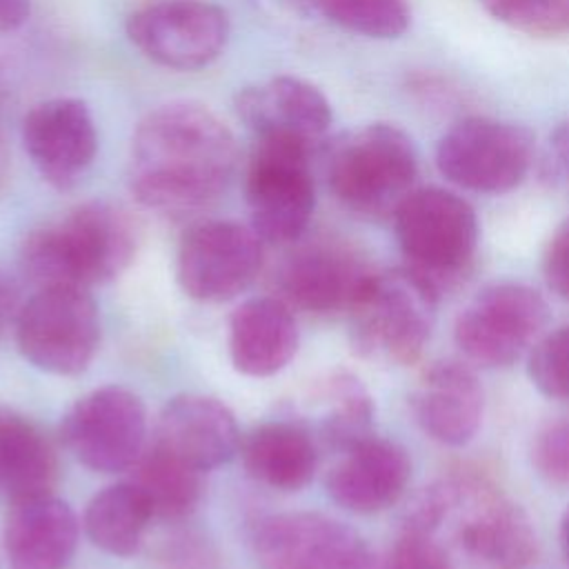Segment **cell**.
Here are the masks:
<instances>
[{
    "label": "cell",
    "instance_id": "1",
    "mask_svg": "<svg viewBox=\"0 0 569 569\" xmlns=\"http://www.w3.org/2000/svg\"><path fill=\"white\" fill-rule=\"evenodd\" d=\"M238 162L231 129L204 104L173 100L151 109L131 138L129 184L162 216L187 218L213 204Z\"/></svg>",
    "mask_w": 569,
    "mask_h": 569
},
{
    "label": "cell",
    "instance_id": "2",
    "mask_svg": "<svg viewBox=\"0 0 569 569\" xmlns=\"http://www.w3.org/2000/svg\"><path fill=\"white\" fill-rule=\"evenodd\" d=\"M133 256L131 218L109 202H84L60 222L33 231L22 244L20 267L40 289H87L118 278Z\"/></svg>",
    "mask_w": 569,
    "mask_h": 569
},
{
    "label": "cell",
    "instance_id": "3",
    "mask_svg": "<svg viewBox=\"0 0 569 569\" xmlns=\"http://www.w3.org/2000/svg\"><path fill=\"white\" fill-rule=\"evenodd\" d=\"M438 287L411 267L371 271L347 309L358 356L391 367L413 365L436 322Z\"/></svg>",
    "mask_w": 569,
    "mask_h": 569
},
{
    "label": "cell",
    "instance_id": "4",
    "mask_svg": "<svg viewBox=\"0 0 569 569\" xmlns=\"http://www.w3.org/2000/svg\"><path fill=\"white\" fill-rule=\"evenodd\" d=\"M418 173L411 138L396 124L373 122L333 140L327 182L342 207L367 218L393 216Z\"/></svg>",
    "mask_w": 569,
    "mask_h": 569
},
{
    "label": "cell",
    "instance_id": "5",
    "mask_svg": "<svg viewBox=\"0 0 569 569\" xmlns=\"http://www.w3.org/2000/svg\"><path fill=\"white\" fill-rule=\"evenodd\" d=\"M313 151V147L284 136L256 138L244 196L251 227L264 242L284 244L305 233L316 207Z\"/></svg>",
    "mask_w": 569,
    "mask_h": 569
},
{
    "label": "cell",
    "instance_id": "6",
    "mask_svg": "<svg viewBox=\"0 0 569 569\" xmlns=\"http://www.w3.org/2000/svg\"><path fill=\"white\" fill-rule=\"evenodd\" d=\"M396 238L409 267L436 287L465 271L478 247L473 207L440 187L411 189L393 211Z\"/></svg>",
    "mask_w": 569,
    "mask_h": 569
},
{
    "label": "cell",
    "instance_id": "7",
    "mask_svg": "<svg viewBox=\"0 0 569 569\" xmlns=\"http://www.w3.org/2000/svg\"><path fill=\"white\" fill-rule=\"evenodd\" d=\"M16 340L33 367L58 376L80 373L100 342L98 307L80 287L38 289L16 318Z\"/></svg>",
    "mask_w": 569,
    "mask_h": 569
},
{
    "label": "cell",
    "instance_id": "8",
    "mask_svg": "<svg viewBox=\"0 0 569 569\" xmlns=\"http://www.w3.org/2000/svg\"><path fill=\"white\" fill-rule=\"evenodd\" d=\"M533 156L527 127L493 118L456 122L436 147V164L453 184L478 193H502L522 182Z\"/></svg>",
    "mask_w": 569,
    "mask_h": 569
},
{
    "label": "cell",
    "instance_id": "9",
    "mask_svg": "<svg viewBox=\"0 0 569 569\" xmlns=\"http://www.w3.org/2000/svg\"><path fill=\"white\" fill-rule=\"evenodd\" d=\"M549 318L545 298L520 282L485 287L456 320V345L480 367L513 365L540 336Z\"/></svg>",
    "mask_w": 569,
    "mask_h": 569
},
{
    "label": "cell",
    "instance_id": "10",
    "mask_svg": "<svg viewBox=\"0 0 569 569\" xmlns=\"http://www.w3.org/2000/svg\"><path fill=\"white\" fill-rule=\"evenodd\" d=\"M229 16L209 0H158L136 9L127 38L151 62L193 71L218 60L229 42Z\"/></svg>",
    "mask_w": 569,
    "mask_h": 569
},
{
    "label": "cell",
    "instance_id": "11",
    "mask_svg": "<svg viewBox=\"0 0 569 569\" xmlns=\"http://www.w3.org/2000/svg\"><path fill=\"white\" fill-rule=\"evenodd\" d=\"M262 238L233 220L189 227L178 247V282L200 302H227L251 287L262 269Z\"/></svg>",
    "mask_w": 569,
    "mask_h": 569
},
{
    "label": "cell",
    "instance_id": "12",
    "mask_svg": "<svg viewBox=\"0 0 569 569\" xmlns=\"http://www.w3.org/2000/svg\"><path fill=\"white\" fill-rule=\"evenodd\" d=\"M62 438L69 451L93 471L131 469L144 451V405L124 387H100L67 411Z\"/></svg>",
    "mask_w": 569,
    "mask_h": 569
},
{
    "label": "cell",
    "instance_id": "13",
    "mask_svg": "<svg viewBox=\"0 0 569 569\" xmlns=\"http://www.w3.org/2000/svg\"><path fill=\"white\" fill-rule=\"evenodd\" d=\"M260 569H369L371 556L358 531L313 511L278 513L256 531Z\"/></svg>",
    "mask_w": 569,
    "mask_h": 569
},
{
    "label": "cell",
    "instance_id": "14",
    "mask_svg": "<svg viewBox=\"0 0 569 569\" xmlns=\"http://www.w3.org/2000/svg\"><path fill=\"white\" fill-rule=\"evenodd\" d=\"M22 144L38 173L56 189L78 184L98 151L91 109L80 98H49L22 120Z\"/></svg>",
    "mask_w": 569,
    "mask_h": 569
},
{
    "label": "cell",
    "instance_id": "15",
    "mask_svg": "<svg viewBox=\"0 0 569 569\" xmlns=\"http://www.w3.org/2000/svg\"><path fill=\"white\" fill-rule=\"evenodd\" d=\"M238 118L258 136H284L318 147L331 124L325 93L296 76H276L236 96Z\"/></svg>",
    "mask_w": 569,
    "mask_h": 569
},
{
    "label": "cell",
    "instance_id": "16",
    "mask_svg": "<svg viewBox=\"0 0 569 569\" xmlns=\"http://www.w3.org/2000/svg\"><path fill=\"white\" fill-rule=\"evenodd\" d=\"M371 269L336 244H309L291 253L278 269L280 300L313 313L347 311Z\"/></svg>",
    "mask_w": 569,
    "mask_h": 569
},
{
    "label": "cell",
    "instance_id": "17",
    "mask_svg": "<svg viewBox=\"0 0 569 569\" xmlns=\"http://www.w3.org/2000/svg\"><path fill=\"white\" fill-rule=\"evenodd\" d=\"M409 405L429 438L460 447L480 427L485 393L471 367L460 360H438L418 378Z\"/></svg>",
    "mask_w": 569,
    "mask_h": 569
},
{
    "label": "cell",
    "instance_id": "18",
    "mask_svg": "<svg viewBox=\"0 0 569 569\" xmlns=\"http://www.w3.org/2000/svg\"><path fill=\"white\" fill-rule=\"evenodd\" d=\"M409 478L411 460L405 447L371 433L342 451L327 476V493L347 511L376 513L398 502Z\"/></svg>",
    "mask_w": 569,
    "mask_h": 569
},
{
    "label": "cell",
    "instance_id": "19",
    "mask_svg": "<svg viewBox=\"0 0 569 569\" xmlns=\"http://www.w3.org/2000/svg\"><path fill=\"white\" fill-rule=\"evenodd\" d=\"M473 509L458 527V540L469 556L493 569H525L538 553V536L525 509L478 480Z\"/></svg>",
    "mask_w": 569,
    "mask_h": 569
},
{
    "label": "cell",
    "instance_id": "20",
    "mask_svg": "<svg viewBox=\"0 0 569 569\" xmlns=\"http://www.w3.org/2000/svg\"><path fill=\"white\" fill-rule=\"evenodd\" d=\"M156 445L209 471L233 458L240 445L233 413L207 396H180L158 418Z\"/></svg>",
    "mask_w": 569,
    "mask_h": 569
},
{
    "label": "cell",
    "instance_id": "21",
    "mask_svg": "<svg viewBox=\"0 0 569 569\" xmlns=\"http://www.w3.org/2000/svg\"><path fill=\"white\" fill-rule=\"evenodd\" d=\"M78 545V518L67 502L44 493L13 502L4 525L11 569H64Z\"/></svg>",
    "mask_w": 569,
    "mask_h": 569
},
{
    "label": "cell",
    "instance_id": "22",
    "mask_svg": "<svg viewBox=\"0 0 569 569\" xmlns=\"http://www.w3.org/2000/svg\"><path fill=\"white\" fill-rule=\"evenodd\" d=\"M298 349V325L291 307L276 296L249 298L229 318V353L233 367L253 378L273 376Z\"/></svg>",
    "mask_w": 569,
    "mask_h": 569
},
{
    "label": "cell",
    "instance_id": "23",
    "mask_svg": "<svg viewBox=\"0 0 569 569\" xmlns=\"http://www.w3.org/2000/svg\"><path fill=\"white\" fill-rule=\"evenodd\" d=\"M240 456L247 473L260 485L298 491L316 473L318 442L298 420H269L247 433Z\"/></svg>",
    "mask_w": 569,
    "mask_h": 569
},
{
    "label": "cell",
    "instance_id": "24",
    "mask_svg": "<svg viewBox=\"0 0 569 569\" xmlns=\"http://www.w3.org/2000/svg\"><path fill=\"white\" fill-rule=\"evenodd\" d=\"M58 458L44 433L24 416L0 407V496L11 502L51 493Z\"/></svg>",
    "mask_w": 569,
    "mask_h": 569
},
{
    "label": "cell",
    "instance_id": "25",
    "mask_svg": "<svg viewBox=\"0 0 569 569\" xmlns=\"http://www.w3.org/2000/svg\"><path fill=\"white\" fill-rule=\"evenodd\" d=\"M131 485L147 500L151 516L160 520H182L196 511L204 496V471L151 445L131 467Z\"/></svg>",
    "mask_w": 569,
    "mask_h": 569
},
{
    "label": "cell",
    "instance_id": "26",
    "mask_svg": "<svg viewBox=\"0 0 569 569\" xmlns=\"http://www.w3.org/2000/svg\"><path fill=\"white\" fill-rule=\"evenodd\" d=\"M151 518L147 500L127 480L91 498L84 509V531L98 549L111 556H131L142 545Z\"/></svg>",
    "mask_w": 569,
    "mask_h": 569
},
{
    "label": "cell",
    "instance_id": "27",
    "mask_svg": "<svg viewBox=\"0 0 569 569\" xmlns=\"http://www.w3.org/2000/svg\"><path fill=\"white\" fill-rule=\"evenodd\" d=\"M318 413V440L336 451H347L371 436L373 405L367 389L349 373H333L311 396Z\"/></svg>",
    "mask_w": 569,
    "mask_h": 569
},
{
    "label": "cell",
    "instance_id": "28",
    "mask_svg": "<svg viewBox=\"0 0 569 569\" xmlns=\"http://www.w3.org/2000/svg\"><path fill=\"white\" fill-rule=\"evenodd\" d=\"M316 9L351 33L380 40L402 36L411 20L405 0H318Z\"/></svg>",
    "mask_w": 569,
    "mask_h": 569
},
{
    "label": "cell",
    "instance_id": "29",
    "mask_svg": "<svg viewBox=\"0 0 569 569\" xmlns=\"http://www.w3.org/2000/svg\"><path fill=\"white\" fill-rule=\"evenodd\" d=\"M500 22L531 36L569 33V0H480Z\"/></svg>",
    "mask_w": 569,
    "mask_h": 569
},
{
    "label": "cell",
    "instance_id": "30",
    "mask_svg": "<svg viewBox=\"0 0 569 569\" xmlns=\"http://www.w3.org/2000/svg\"><path fill=\"white\" fill-rule=\"evenodd\" d=\"M529 378L545 396L569 400V325L533 345L529 353Z\"/></svg>",
    "mask_w": 569,
    "mask_h": 569
},
{
    "label": "cell",
    "instance_id": "31",
    "mask_svg": "<svg viewBox=\"0 0 569 569\" xmlns=\"http://www.w3.org/2000/svg\"><path fill=\"white\" fill-rule=\"evenodd\" d=\"M369 569H451V562L431 536L402 531L380 558H371Z\"/></svg>",
    "mask_w": 569,
    "mask_h": 569
},
{
    "label": "cell",
    "instance_id": "32",
    "mask_svg": "<svg viewBox=\"0 0 569 569\" xmlns=\"http://www.w3.org/2000/svg\"><path fill=\"white\" fill-rule=\"evenodd\" d=\"M531 460L536 471L551 485H569V418L549 422L538 431Z\"/></svg>",
    "mask_w": 569,
    "mask_h": 569
},
{
    "label": "cell",
    "instance_id": "33",
    "mask_svg": "<svg viewBox=\"0 0 569 569\" xmlns=\"http://www.w3.org/2000/svg\"><path fill=\"white\" fill-rule=\"evenodd\" d=\"M164 569H213V549L196 533H180L164 542L160 551Z\"/></svg>",
    "mask_w": 569,
    "mask_h": 569
},
{
    "label": "cell",
    "instance_id": "34",
    "mask_svg": "<svg viewBox=\"0 0 569 569\" xmlns=\"http://www.w3.org/2000/svg\"><path fill=\"white\" fill-rule=\"evenodd\" d=\"M542 271L549 289L569 300V218L553 231L542 260Z\"/></svg>",
    "mask_w": 569,
    "mask_h": 569
},
{
    "label": "cell",
    "instance_id": "35",
    "mask_svg": "<svg viewBox=\"0 0 569 569\" xmlns=\"http://www.w3.org/2000/svg\"><path fill=\"white\" fill-rule=\"evenodd\" d=\"M29 0H0V33L16 31L29 18Z\"/></svg>",
    "mask_w": 569,
    "mask_h": 569
},
{
    "label": "cell",
    "instance_id": "36",
    "mask_svg": "<svg viewBox=\"0 0 569 569\" xmlns=\"http://www.w3.org/2000/svg\"><path fill=\"white\" fill-rule=\"evenodd\" d=\"M551 149L556 153V160H558L560 169L569 178V120L556 127V131L551 136Z\"/></svg>",
    "mask_w": 569,
    "mask_h": 569
},
{
    "label": "cell",
    "instance_id": "37",
    "mask_svg": "<svg viewBox=\"0 0 569 569\" xmlns=\"http://www.w3.org/2000/svg\"><path fill=\"white\" fill-rule=\"evenodd\" d=\"M13 289L7 284V280L0 276V331L4 329V325L9 322L11 318V311H13Z\"/></svg>",
    "mask_w": 569,
    "mask_h": 569
},
{
    "label": "cell",
    "instance_id": "38",
    "mask_svg": "<svg viewBox=\"0 0 569 569\" xmlns=\"http://www.w3.org/2000/svg\"><path fill=\"white\" fill-rule=\"evenodd\" d=\"M560 549H562L565 560L569 562V507H567V511L562 513V520H560Z\"/></svg>",
    "mask_w": 569,
    "mask_h": 569
},
{
    "label": "cell",
    "instance_id": "39",
    "mask_svg": "<svg viewBox=\"0 0 569 569\" xmlns=\"http://www.w3.org/2000/svg\"><path fill=\"white\" fill-rule=\"evenodd\" d=\"M289 2L296 4V7H316L318 0H289Z\"/></svg>",
    "mask_w": 569,
    "mask_h": 569
}]
</instances>
